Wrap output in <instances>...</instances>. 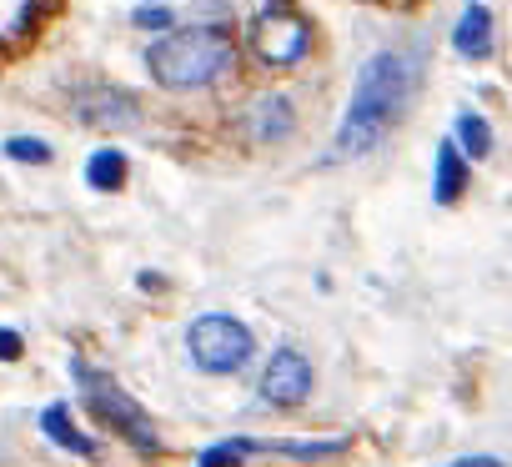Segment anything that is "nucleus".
<instances>
[{
    "mask_svg": "<svg viewBox=\"0 0 512 467\" xmlns=\"http://www.w3.org/2000/svg\"><path fill=\"white\" fill-rule=\"evenodd\" d=\"M417 76H422V66H417L412 51L372 56L362 66L357 86H352V101H347V116H342V131H337V156H367L412 106Z\"/></svg>",
    "mask_w": 512,
    "mask_h": 467,
    "instance_id": "1",
    "label": "nucleus"
},
{
    "mask_svg": "<svg viewBox=\"0 0 512 467\" xmlns=\"http://www.w3.org/2000/svg\"><path fill=\"white\" fill-rule=\"evenodd\" d=\"M236 61V41L231 31L221 26H191V31H171L166 41H156L146 51V66L151 76L166 86V91H196V86H211L216 76H226Z\"/></svg>",
    "mask_w": 512,
    "mask_h": 467,
    "instance_id": "2",
    "label": "nucleus"
},
{
    "mask_svg": "<svg viewBox=\"0 0 512 467\" xmlns=\"http://www.w3.org/2000/svg\"><path fill=\"white\" fill-rule=\"evenodd\" d=\"M71 377L81 382V397L91 402V412L101 417V422H111L136 452H161V437H156V427H151V417L141 412V402L136 397H126L111 377H101V372H91L81 357L71 362Z\"/></svg>",
    "mask_w": 512,
    "mask_h": 467,
    "instance_id": "3",
    "label": "nucleus"
},
{
    "mask_svg": "<svg viewBox=\"0 0 512 467\" xmlns=\"http://www.w3.org/2000/svg\"><path fill=\"white\" fill-rule=\"evenodd\" d=\"M186 347H191V362H196L201 372H211V377L241 372V367L251 362V352H256L251 332H246L236 317H226V312L196 317L191 332H186Z\"/></svg>",
    "mask_w": 512,
    "mask_h": 467,
    "instance_id": "4",
    "label": "nucleus"
},
{
    "mask_svg": "<svg viewBox=\"0 0 512 467\" xmlns=\"http://www.w3.org/2000/svg\"><path fill=\"white\" fill-rule=\"evenodd\" d=\"M251 46H256V56H262L267 66H297L307 56V46H312V26H307L302 11L287 6V0H272V6L256 16V26H251Z\"/></svg>",
    "mask_w": 512,
    "mask_h": 467,
    "instance_id": "5",
    "label": "nucleus"
},
{
    "mask_svg": "<svg viewBox=\"0 0 512 467\" xmlns=\"http://www.w3.org/2000/svg\"><path fill=\"white\" fill-rule=\"evenodd\" d=\"M256 392H262V402H272V407H302L312 397V362L297 347H277L262 367Z\"/></svg>",
    "mask_w": 512,
    "mask_h": 467,
    "instance_id": "6",
    "label": "nucleus"
},
{
    "mask_svg": "<svg viewBox=\"0 0 512 467\" xmlns=\"http://www.w3.org/2000/svg\"><path fill=\"white\" fill-rule=\"evenodd\" d=\"M76 116L86 121V126H101V131H126V126H136V101L126 96V91H111V86H91V91H81L76 96Z\"/></svg>",
    "mask_w": 512,
    "mask_h": 467,
    "instance_id": "7",
    "label": "nucleus"
},
{
    "mask_svg": "<svg viewBox=\"0 0 512 467\" xmlns=\"http://www.w3.org/2000/svg\"><path fill=\"white\" fill-rule=\"evenodd\" d=\"M292 126H297L292 101H287V96H272V91H267V96H256L251 111H246V131H251L256 141H287Z\"/></svg>",
    "mask_w": 512,
    "mask_h": 467,
    "instance_id": "8",
    "label": "nucleus"
},
{
    "mask_svg": "<svg viewBox=\"0 0 512 467\" xmlns=\"http://www.w3.org/2000/svg\"><path fill=\"white\" fill-rule=\"evenodd\" d=\"M452 46H457V56H467V61L492 56V11L472 0V6L462 11V21H457V31H452Z\"/></svg>",
    "mask_w": 512,
    "mask_h": 467,
    "instance_id": "9",
    "label": "nucleus"
},
{
    "mask_svg": "<svg viewBox=\"0 0 512 467\" xmlns=\"http://www.w3.org/2000/svg\"><path fill=\"white\" fill-rule=\"evenodd\" d=\"M467 186V161H462V146L457 141H442L437 146V176H432V201L437 206H452Z\"/></svg>",
    "mask_w": 512,
    "mask_h": 467,
    "instance_id": "10",
    "label": "nucleus"
},
{
    "mask_svg": "<svg viewBox=\"0 0 512 467\" xmlns=\"http://www.w3.org/2000/svg\"><path fill=\"white\" fill-rule=\"evenodd\" d=\"M41 432H46L56 447L76 452V457H96V442H91V437L71 422V412H66V407H46V412H41Z\"/></svg>",
    "mask_w": 512,
    "mask_h": 467,
    "instance_id": "11",
    "label": "nucleus"
},
{
    "mask_svg": "<svg viewBox=\"0 0 512 467\" xmlns=\"http://www.w3.org/2000/svg\"><path fill=\"white\" fill-rule=\"evenodd\" d=\"M86 181H91L96 191H116V186L126 181V156L111 151V146H101V151L86 161Z\"/></svg>",
    "mask_w": 512,
    "mask_h": 467,
    "instance_id": "12",
    "label": "nucleus"
},
{
    "mask_svg": "<svg viewBox=\"0 0 512 467\" xmlns=\"http://www.w3.org/2000/svg\"><path fill=\"white\" fill-rule=\"evenodd\" d=\"M457 146H462L472 161H482V156L492 151V131H487V121L472 116V111H462V116H457Z\"/></svg>",
    "mask_w": 512,
    "mask_h": 467,
    "instance_id": "13",
    "label": "nucleus"
},
{
    "mask_svg": "<svg viewBox=\"0 0 512 467\" xmlns=\"http://www.w3.org/2000/svg\"><path fill=\"white\" fill-rule=\"evenodd\" d=\"M251 452H262V442H251V437H231V442L206 447L196 467H241V457H251Z\"/></svg>",
    "mask_w": 512,
    "mask_h": 467,
    "instance_id": "14",
    "label": "nucleus"
},
{
    "mask_svg": "<svg viewBox=\"0 0 512 467\" xmlns=\"http://www.w3.org/2000/svg\"><path fill=\"white\" fill-rule=\"evenodd\" d=\"M6 156H16V161H51V146L46 141H36V136H11L6 141Z\"/></svg>",
    "mask_w": 512,
    "mask_h": 467,
    "instance_id": "15",
    "label": "nucleus"
},
{
    "mask_svg": "<svg viewBox=\"0 0 512 467\" xmlns=\"http://www.w3.org/2000/svg\"><path fill=\"white\" fill-rule=\"evenodd\" d=\"M136 26H146V31H166V26H171V11H161V6H156V11H136Z\"/></svg>",
    "mask_w": 512,
    "mask_h": 467,
    "instance_id": "16",
    "label": "nucleus"
},
{
    "mask_svg": "<svg viewBox=\"0 0 512 467\" xmlns=\"http://www.w3.org/2000/svg\"><path fill=\"white\" fill-rule=\"evenodd\" d=\"M21 357V337L11 327H0V362H16Z\"/></svg>",
    "mask_w": 512,
    "mask_h": 467,
    "instance_id": "17",
    "label": "nucleus"
},
{
    "mask_svg": "<svg viewBox=\"0 0 512 467\" xmlns=\"http://www.w3.org/2000/svg\"><path fill=\"white\" fill-rule=\"evenodd\" d=\"M452 467H507V462H497V457H462V462H452Z\"/></svg>",
    "mask_w": 512,
    "mask_h": 467,
    "instance_id": "18",
    "label": "nucleus"
}]
</instances>
